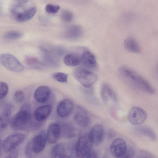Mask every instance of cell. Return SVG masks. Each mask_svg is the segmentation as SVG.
<instances>
[{
  "mask_svg": "<svg viewBox=\"0 0 158 158\" xmlns=\"http://www.w3.org/2000/svg\"><path fill=\"white\" fill-rule=\"evenodd\" d=\"M26 64L32 67H35L40 64L39 60L35 58L30 56H27L25 58Z\"/></svg>",
  "mask_w": 158,
  "mask_h": 158,
  "instance_id": "cell-26",
  "label": "cell"
},
{
  "mask_svg": "<svg viewBox=\"0 0 158 158\" xmlns=\"http://www.w3.org/2000/svg\"><path fill=\"white\" fill-rule=\"evenodd\" d=\"M65 148L64 144L59 143L52 148L51 153V158H60L65 155Z\"/></svg>",
  "mask_w": 158,
  "mask_h": 158,
  "instance_id": "cell-22",
  "label": "cell"
},
{
  "mask_svg": "<svg viewBox=\"0 0 158 158\" xmlns=\"http://www.w3.org/2000/svg\"><path fill=\"white\" fill-rule=\"evenodd\" d=\"M86 158H98V156L96 152H90Z\"/></svg>",
  "mask_w": 158,
  "mask_h": 158,
  "instance_id": "cell-34",
  "label": "cell"
},
{
  "mask_svg": "<svg viewBox=\"0 0 158 158\" xmlns=\"http://www.w3.org/2000/svg\"><path fill=\"white\" fill-rule=\"evenodd\" d=\"M11 107L10 106H6L0 114V133L6 128L10 122L11 113Z\"/></svg>",
  "mask_w": 158,
  "mask_h": 158,
  "instance_id": "cell-18",
  "label": "cell"
},
{
  "mask_svg": "<svg viewBox=\"0 0 158 158\" xmlns=\"http://www.w3.org/2000/svg\"><path fill=\"white\" fill-rule=\"evenodd\" d=\"M0 61L3 66L11 71L19 72L24 69L23 65L13 55L3 53L0 55Z\"/></svg>",
  "mask_w": 158,
  "mask_h": 158,
  "instance_id": "cell-5",
  "label": "cell"
},
{
  "mask_svg": "<svg viewBox=\"0 0 158 158\" xmlns=\"http://www.w3.org/2000/svg\"><path fill=\"white\" fill-rule=\"evenodd\" d=\"M73 76L83 86L88 88L93 85L97 81V75L84 69H76L73 73Z\"/></svg>",
  "mask_w": 158,
  "mask_h": 158,
  "instance_id": "cell-3",
  "label": "cell"
},
{
  "mask_svg": "<svg viewBox=\"0 0 158 158\" xmlns=\"http://www.w3.org/2000/svg\"><path fill=\"white\" fill-rule=\"evenodd\" d=\"M52 109V106L49 105L40 106L36 108L34 112L35 120L40 122L46 119L50 114Z\"/></svg>",
  "mask_w": 158,
  "mask_h": 158,
  "instance_id": "cell-19",
  "label": "cell"
},
{
  "mask_svg": "<svg viewBox=\"0 0 158 158\" xmlns=\"http://www.w3.org/2000/svg\"><path fill=\"white\" fill-rule=\"evenodd\" d=\"M36 11L37 9L35 7H32L24 10H21L14 17L18 22H25L31 19Z\"/></svg>",
  "mask_w": 158,
  "mask_h": 158,
  "instance_id": "cell-17",
  "label": "cell"
},
{
  "mask_svg": "<svg viewBox=\"0 0 158 158\" xmlns=\"http://www.w3.org/2000/svg\"><path fill=\"white\" fill-rule=\"evenodd\" d=\"M73 118L76 123L82 127H86L89 123V118L87 111L81 106L76 108Z\"/></svg>",
  "mask_w": 158,
  "mask_h": 158,
  "instance_id": "cell-11",
  "label": "cell"
},
{
  "mask_svg": "<svg viewBox=\"0 0 158 158\" xmlns=\"http://www.w3.org/2000/svg\"><path fill=\"white\" fill-rule=\"evenodd\" d=\"M25 135L18 133L11 135L7 137L3 141L2 147L6 153L11 152L20 144L24 140Z\"/></svg>",
  "mask_w": 158,
  "mask_h": 158,
  "instance_id": "cell-6",
  "label": "cell"
},
{
  "mask_svg": "<svg viewBox=\"0 0 158 158\" xmlns=\"http://www.w3.org/2000/svg\"><path fill=\"white\" fill-rule=\"evenodd\" d=\"M60 16L62 20L66 22L71 21L73 18L72 13L67 10L63 11L61 14Z\"/></svg>",
  "mask_w": 158,
  "mask_h": 158,
  "instance_id": "cell-28",
  "label": "cell"
},
{
  "mask_svg": "<svg viewBox=\"0 0 158 158\" xmlns=\"http://www.w3.org/2000/svg\"><path fill=\"white\" fill-rule=\"evenodd\" d=\"M124 46L125 49L130 52L138 53L140 51V48L138 43L132 38H127L124 42Z\"/></svg>",
  "mask_w": 158,
  "mask_h": 158,
  "instance_id": "cell-20",
  "label": "cell"
},
{
  "mask_svg": "<svg viewBox=\"0 0 158 158\" xmlns=\"http://www.w3.org/2000/svg\"><path fill=\"white\" fill-rule=\"evenodd\" d=\"M53 78L55 80L60 82L66 83L67 81L68 75L65 73L57 72L52 74Z\"/></svg>",
  "mask_w": 158,
  "mask_h": 158,
  "instance_id": "cell-25",
  "label": "cell"
},
{
  "mask_svg": "<svg viewBox=\"0 0 158 158\" xmlns=\"http://www.w3.org/2000/svg\"><path fill=\"white\" fill-rule=\"evenodd\" d=\"M101 96L104 103L109 106H113L117 102V97L113 89L108 85L103 84L101 89Z\"/></svg>",
  "mask_w": 158,
  "mask_h": 158,
  "instance_id": "cell-10",
  "label": "cell"
},
{
  "mask_svg": "<svg viewBox=\"0 0 158 158\" xmlns=\"http://www.w3.org/2000/svg\"><path fill=\"white\" fill-rule=\"evenodd\" d=\"M73 103L69 99L61 101L58 105L56 111L60 117L64 118L68 116L72 112L73 108Z\"/></svg>",
  "mask_w": 158,
  "mask_h": 158,
  "instance_id": "cell-13",
  "label": "cell"
},
{
  "mask_svg": "<svg viewBox=\"0 0 158 158\" xmlns=\"http://www.w3.org/2000/svg\"><path fill=\"white\" fill-rule=\"evenodd\" d=\"M1 140L0 139V151H1Z\"/></svg>",
  "mask_w": 158,
  "mask_h": 158,
  "instance_id": "cell-36",
  "label": "cell"
},
{
  "mask_svg": "<svg viewBox=\"0 0 158 158\" xmlns=\"http://www.w3.org/2000/svg\"><path fill=\"white\" fill-rule=\"evenodd\" d=\"M104 134L103 126L100 124H97L92 128L88 135L92 144L98 145L100 144L103 140Z\"/></svg>",
  "mask_w": 158,
  "mask_h": 158,
  "instance_id": "cell-12",
  "label": "cell"
},
{
  "mask_svg": "<svg viewBox=\"0 0 158 158\" xmlns=\"http://www.w3.org/2000/svg\"><path fill=\"white\" fill-rule=\"evenodd\" d=\"M19 152L17 150H15L11 152L5 158H18Z\"/></svg>",
  "mask_w": 158,
  "mask_h": 158,
  "instance_id": "cell-33",
  "label": "cell"
},
{
  "mask_svg": "<svg viewBox=\"0 0 158 158\" xmlns=\"http://www.w3.org/2000/svg\"><path fill=\"white\" fill-rule=\"evenodd\" d=\"M64 61L67 66H76L80 64L81 60L80 57L77 55L68 54L64 56Z\"/></svg>",
  "mask_w": 158,
  "mask_h": 158,
  "instance_id": "cell-23",
  "label": "cell"
},
{
  "mask_svg": "<svg viewBox=\"0 0 158 158\" xmlns=\"http://www.w3.org/2000/svg\"><path fill=\"white\" fill-rule=\"evenodd\" d=\"M30 106L29 104L23 105L20 110L11 118L10 125L11 128L15 131H19L25 128L31 118Z\"/></svg>",
  "mask_w": 158,
  "mask_h": 158,
  "instance_id": "cell-2",
  "label": "cell"
},
{
  "mask_svg": "<svg viewBox=\"0 0 158 158\" xmlns=\"http://www.w3.org/2000/svg\"><path fill=\"white\" fill-rule=\"evenodd\" d=\"M23 36V34L19 32L12 31L6 33L4 35L5 38L10 40H15L21 38Z\"/></svg>",
  "mask_w": 158,
  "mask_h": 158,
  "instance_id": "cell-24",
  "label": "cell"
},
{
  "mask_svg": "<svg viewBox=\"0 0 158 158\" xmlns=\"http://www.w3.org/2000/svg\"><path fill=\"white\" fill-rule=\"evenodd\" d=\"M9 90L7 84L5 82H0V99L4 98L7 94Z\"/></svg>",
  "mask_w": 158,
  "mask_h": 158,
  "instance_id": "cell-27",
  "label": "cell"
},
{
  "mask_svg": "<svg viewBox=\"0 0 158 158\" xmlns=\"http://www.w3.org/2000/svg\"><path fill=\"white\" fill-rule=\"evenodd\" d=\"M50 94L49 88L46 86H41L38 87L34 93L35 100L40 103L46 102L49 99Z\"/></svg>",
  "mask_w": 158,
  "mask_h": 158,
  "instance_id": "cell-15",
  "label": "cell"
},
{
  "mask_svg": "<svg viewBox=\"0 0 158 158\" xmlns=\"http://www.w3.org/2000/svg\"><path fill=\"white\" fill-rule=\"evenodd\" d=\"M82 33L83 29L80 26L74 25L67 28L65 32V35L69 38H75L80 37Z\"/></svg>",
  "mask_w": 158,
  "mask_h": 158,
  "instance_id": "cell-21",
  "label": "cell"
},
{
  "mask_svg": "<svg viewBox=\"0 0 158 158\" xmlns=\"http://www.w3.org/2000/svg\"><path fill=\"white\" fill-rule=\"evenodd\" d=\"M127 149L125 141L121 138L115 139L111 143L110 147L111 154L117 158H119L122 156L125 152Z\"/></svg>",
  "mask_w": 158,
  "mask_h": 158,
  "instance_id": "cell-9",
  "label": "cell"
},
{
  "mask_svg": "<svg viewBox=\"0 0 158 158\" xmlns=\"http://www.w3.org/2000/svg\"><path fill=\"white\" fill-rule=\"evenodd\" d=\"M119 72L124 79L140 90L149 94L154 93L155 90L152 86L144 78L131 69L121 67L119 69Z\"/></svg>",
  "mask_w": 158,
  "mask_h": 158,
  "instance_id": "cell-1",
  "label": "cell"
},
{
  "mask_svg": "<svg viewBox=\"0 0 158 158\" xmlns=\"http://www.w3.org/2000/svg\"><path fill=\"white\" fill-rule=\"evenodd\" d=\"M137 128V130L138 132L145 135L151 136H151L153 137L154 133L150 129L144 127H140Z\"/></svg>",
  "mask_w": 158,
  "mask_h": 158,
  "instance_id": "cell-30",
  "label": "cell"
},
{
  "mask_svg": "<svg viewBox=\"0 0 158 158\" xmlns=\"http://www.w3.org/2000/svg\"><path fill=\"white\" fill-rule=\"evenodd\" d=\"M92 143L90 141L88 134L81 135L76 144L75 153L77 158H85L90 153Z\"/></svg>",
  "mask_w": 158,
  "mask_h": 158,
  "instance_id": "cell-4",
  "label": "cell"
},
{
  "mask_svg": "<svg viewBox=\"0 0 158 158\" xmlns=\"http://www.w3.org/2000/svg\"><path fill=\"white\" fill-rule=\"evenodd\" d=\"M81 61L86 67L91 69L95 68L97 66L96 59L94 55L89 51H85L82 54Z\"/></svg>",
  "mask_w": 158,
  "mask_h": 158,
  "instance_id": "cell-16",
  "label": "cell"
},
{
  "mask_svg": "<svg viewBox=\"0 0 158 158\" xmlns=\"http://www.w3.org/2000/svg\"><path fill=\"white\" fill-rule=\"evenodd\" d=\"M61 132V128L59 125L56 123L50 124L47 134L49 142L51 143H56L60 136Z\"/></svg>",
  "mask_w": 158,
  "mask_h": 158,
  "instance_id": "cell-14",
  "label": "cell"
},
{
  "mask_svg": "<svg viewBox=\"0 0 158 158\" xmlns=\"http://www.w3.org/2000/svg\"><path fill=\"white\" fill-rule=\"evenodd\" d=\"M24 94L23 92L21 90L16 91L14 96L15 101L17 103H20L24 99Z\"/></svg>",
  "mask_w": 158,
  "mask_h": 158,
  "instance_id": "cell-31",
  "label": "cell"
},
{
  "mask_svg": "<svg viewBox=\"0 0 158 158\" xmlns=\"http://www.w3.org/2000/svg\"><path fill=\"white\" fill-rule=\"evenodd\" d=\"M146 112L141 108L134 106L129 110L127 118L129 122L132 124L138 125L143 123L147 118Z\"/></svg>",
  "mask_w": 158,
  "mask_h": 158,
  "instance_id": "cell-7",
  "label": "cell"
},
{
  "mask_svg": "<svg viewBox=\"0 0 158 158\" xmlns=\"http://www.w3.org/2000/svg\"><path fill=\"white\" fill-rule=\"evenodd\" d=\"M60 158H71V157L65 155L61 157Z\"/></svg>",
  "mask_w": 158,
  "mask_h": 158,
  "instance_id": "cell-35",
  "label": "cell"
},
{
  "mask_svg": "<svg viewBox=\"0 0 158 158\" xmlns=\"http://www.w3.org/2000/svg\"><path fill=\"white\" fill-rule=\"evenodd\" d=\"M60 6L58 5L48 4L45 7L46 11L49 13L55 14L59 10Z\"/></svg>",
  "mask_w": 158,
  "mask_h": 158,
  "instance_id": "cell-29",
  "label": "cell"
},
{
  "mask_svg": "<svg viewBox=\"0 0 158 158\" xmlns=\"http://www.w3.org/2000/svg\"><path fill=\"white\" fill-rule=\"evenodd\" d=\"M135 154V151L132 148L127 149L125 152L119 158H132Z\"/></svg>",
  "mask_w": 158,
  "mask_h": 158,
  "instance_id": "cell-32",
  "label": "cell"
},
{
  "mask_svg": "<svg viewBox=\"0 0 158 158\" xmlns=\"http://www.w3.org/2000/svg\"><path fill=\"white\" fill-rule=\"evenodd\" d=\"M47 139L45 131H42L38 133L30 141L32 151L35 153L40 152L44 148Z\"/></svg>",
  "mask_w": 158,
  "mask_h": 158,
  "instance_id": "cell-8",
  "label": "cell"
}]
</instances>
